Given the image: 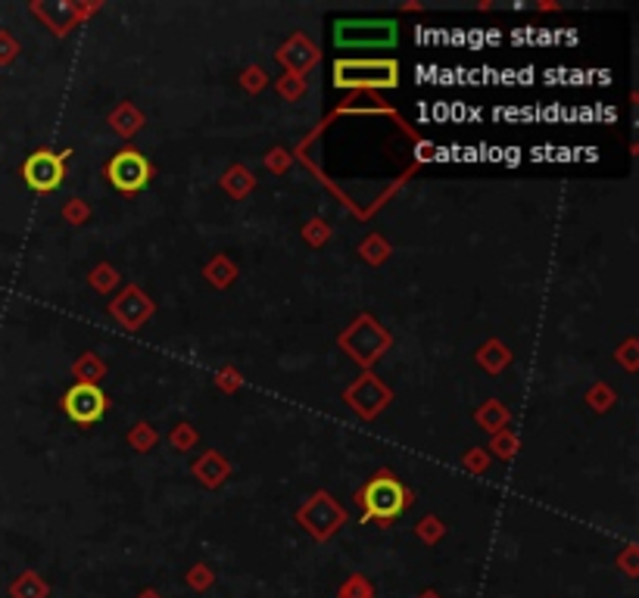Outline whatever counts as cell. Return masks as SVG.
<instances>
[{
	"mask_svg": "<svg viewBox=\"0 0 639 598\" xmlns=\"http://www.w3.org/2000/svg\"><path fill=\"white\" fill-rule=\"evenodd\" d=\"M137 598H159V595L154 593V589H147V593H144V595H137Z\"/></svg>",
	"mask_w": 639,
	"mask_h": 598,
	"instance_id": "10",
	"label": "cell"
},
{
	"mask_svg": "<svg viewBox=\"0 0 639 598\" xmlns=\"http://www.w3.org/2000/svg\"><path fill=\"white\" fill-rule=\"evenodd\" d=\"M13 598H45L47 595V586L45 583H41L38 577H35L32 571L28 573H23V577H19L16 583H13Z\"/></svg>",
	"mask_w": 639,
	"mask_h": 598,
	"instance_id": "8",
	"label": "cell"
},
{
	"mask_svg": "<svg viewBox=\"0 0 639 598\" xmlns=\"http://www.w3.org/2000/svg\"><path fill=\"white\" fill-rule=\"evenodd\" d=\"M300 523L315 539H328L334 530L344 523V508L334 505V499L328 493H318L309 499V505L300 508Z\"/></svg>",
	"mask_w": 639,
	"mask_h": 598,
	"instance_id": "7",
	"label": "cell"
},
{
	"mask_svg": "<svg viewBox=\"0 0 639 598\" xmlns=\"http://www.w3.org/2000/svg\"><path fill=\"white\" fill-rule=\"evenodd\" d=\"M63 412H66L75 424H97L106 412V396L94 384H75L66 396H63Z\"/></svg>",
	"mask_w": 639,
	"mask_h": 598,
	"instance_id": "6",
	"label": "cell"
},
{
	"mask_svg": "<svg viewBox=\"0 0 639 598\" xmlns=\"http://www.w3.org/2000/svg\"><path fill=\"white\" fill-rule=\"evenodd\" d=\"M359 502L365 508V517H381V521H394L409 502V493L394 477H374L365 490L359 493Z\"/></svg>",
	"mask_w": 639,
	"mask_h": 598,
	"instance_id": "3",
	"label": "cell"
},
{
	"mask_svg": "<svg viewBox=\"0 0 639 598\" xmlns=\"http://www.w3.org/2000/svg\"><path fill=\"white\" fill-rule=\"evenodd\" d=\"M396 35L399 28L394 19H340L334 25V44L346 50L394 47Z\"/></svg>",
	"mask_w": 639,
	"mask_h": 598,
	"instance_id": "1",
	"label": "cell"
},
{
	"mask_svg": "<svg viewBox=\"0 0 639 598\" xmlns=\"http://www.w3.org/2000/svg\"><path fill=\"white\" fill-rule=\"evenodd\" d=\"M150 174H154V169H150L147 156H141L137 150L115 153L110 159V165H106V178H110V184L122 194L144 191V187L150 184Z\"/></svg>",
	"mask_w": 639,
	"mask_h": 598,
	"instance_id": "4",
	"label": "cell"
},
{
	"mask_svg": "<svg viewBox=\"0 0 639 598\" xmlns=\"http://www.w3.org/2000/svg\"><path fill=\"white\" fill-rule=\"evenodd\" d=\"M63 174H66V163H63L60 153L38 150L25 159L23 178L35 194H50L63 184Z\"/></svg>",
	"mask_w": 639,
	"mask_h": 598,
	"instance_id": "5",
	"label": "cell"
},
{
	"mask_svg": "<svg viewBox=\"0 0 639 598\" xmlns=\"http://www.w3.org/2000/svg\"><path fill=\"white\" fill-rule=\"evenodd\" d=\"M399 82V65L394 60H337L334 85L337 87H394Z\"/></svg>",
	"mask_w": 639,
	"mask_h": 598,
	"instance_id": "2",
	"label": "cell"
},
{
	"mask_svg": "<svg viewBox=\"0 0 639 598\" xmlns=\"http://www.w3.org/2000/svg\"><path fill=\"white\" fill-rule=\"evenodd\" d=\"M340 598H372V586H368L365 580H350L344 589H340Z\"/></svg>",
	"mask_w": 639,
	"mask_h": 598,
	"instance_id": "9",
	"label": "cell"
}]
</instances>
